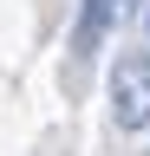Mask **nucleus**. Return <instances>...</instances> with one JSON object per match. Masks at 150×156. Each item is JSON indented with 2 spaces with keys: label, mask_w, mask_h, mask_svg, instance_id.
Instances as JSON below:
<instances>
[{
  "label": "nucleus",
  "mask_w": 150,
  "mask_h": 156,
  "mask_svg": "<svg viewBox=\"0 0 150 156\" xmlns=\"http://www.w3.org/2000/svg\"><path fill=\"white\" fill-rule=\"evenodd\" d=\"M111 124L118 130H150V46H130L111 58Z\"/></svg>",
  "instance_id": "obj_1"
},
{
  "label": "nucleus",
  "mask_w": 150,
  "mask_h": 156,
  "mask_svg": "<svg viewBox=\"0 0 150 156\" xmlns=\"http://www.w3.org/2000/svg\"><path fill=\"white\" fill-rule=\"evenodd\" d=\"M124 7H137V0H85L79 26H72V52H79V58H91V52H98V39L111 33V20H118Z\"/></svg>",
  "instance_id": "obj_2"
}]
</instances>
